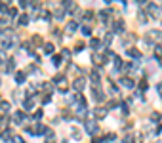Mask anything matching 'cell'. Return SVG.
Returning <instances> with one entry per match:
<instances>
[{
  "label": "cell",
  "instance_id": "obj_1",
  "mask_svg": "<svg viewBox=\"0 0 162 143\" xmlns=\"http://www.w3.org/2000/svg\"><path fill=\"white\" fill-rule=\"evenodd\" d=\"M44 132H46V126L40 124V122H36V124H32V126L27 128V134H31V135H40V134H44Z\"/></svg>",
  "mask_w": 162,
  "mask_h": 143
},
{
  "label": "cell",
  "instance_id": "obj_2",
  "mask_svg": "<svg viewBox=\"0 0 162 143\" xmlns=\"http://www.w3.org/2000/svg\"><path fill=\"white\" fill-rule=\"evenodd\" d=\"M25 118H27V113L25 111H15L14 115H12V122H14V124H23Z\"/></svg>",
  "mask_w": 162,
  "mask_h": 143
},
{
  "label": "cell",
  "instance_id": "obj_3",
  "mask_svg": "<svg viewBox=\"0 0 162 143\" xmlns=\"http://www.w3.org/2000/svg\"><path fill=\"white\" fill-rule=\"evenodd\" d=\"M84 128H86L88 134H97V132H99V126H97L93 120H86V122H84Z\"/></svg>",
  "mask_w": 162,
  "mask_h": 143
},
{
  "label": "cell",
  "instance_id": "obj_4",
  "mask_svg": "<svg viewBox=\"0 0 162 143\" xmlns=\"http://www.w3.org/2000/svg\"><path fill=\"white\" fill-rule=\"evenodd\" d=\"M54 82L59 86V92H67V80H65L63 74H57L56 78H54Z\"/></svg>",
  "mask_w": 162,
  "mask_h": 143
},
{
  "label": "cell",
  "instance_id": "obj_5",
  "mask_svg": "<svg viewBox=\"0 0 162 143\" xmlns=\"http://www.w3.org/2000/svg\"><path fill=\"white\" fill-rule=\"evenodd\" d=\"M92 94H93V99H95V101H103V99H105V94L101 92V88H99V86H93Z\"/></svg>",
  "mask_w": 162,
  "mask_h": 143
},
{
  "label": "cell",
  "instance_id": "obj_6",
  "mask_svg": "<svg viewBox=\"0 0 162 143\" xmlns=\"http://www.w3.org/2000/svg\"><path fill=\"white\" fill-rule=\"evenodd\" d=\"M84 86H86V78H74V82H73V88L76 90V92H80V90H84Z\"/></svg>",
  "mask_w": 162,
  "mask_h": 143
},
{
  "label": "cell",
  "instance_id": "obj_7",
  "mask_svg": "<svg viewBox=\"0 0 162 143\" xmlns=\"http://www.w3.org/2000/svg\"><path fill=\"white\" fill-rule=\"evenodd\" d=\"M90 80H92L93 86H99V82H101V74H99V71H92V73H90Z\"/></svg>",
  "mask_w": 162,
  "mask_h": 143
},
{
  "label": "cell",
  "instance_id": "obj_8",
  "mask_svg": "<svg viewBox=\"0 0 162 143\" xmlns=\"http://www.w3.org/2000/svg\"><path fill=\"white\" fill-rule=\"evenodd\" d=\"M147 14H149V15H153V17H158V15H160V8H158L157 4H149Z\"/></svg>",
  "mask_w": 162,
  "mask_h": 143
},
{
  "label": "cell",
  "instance_id": "obj_9",
  "mask_svg": "<svg viewBox=\"0 0 162 143\" xmlns=\"http://www.w3.org/2000/svg\"><path fill=\"white\" fill-rule=\"evenodd\" d=\"M92 61H93L95 65H105L107 57H105V56H99V54H93V56H92Z\"/></svg>",
  "mask_w": 162,
  "mask_h": 143
},
{
  "label": "cell",
  "instance_id": "obj_10",
  "mask_svg": "<svg viewBox=\"0 0 162 143\" xmlns=\"http://www.w3.org/2000/svg\"><path fill=\"white\" fill-rule=\"evenodd\" d=\"M76 29H78L76 21H69V23H67V27H65V32H67V34H73V32L76 31Z\"/></svg>",
  "mask_w": 162,
  "mask_h": 143
},
{
  "label": "cell",
  "instance_id": "obj_11",
  "mask_svg": "<svg viewBox=\"0 0 162 143\" xmlns=\"http://www.w3.org/2000/svg\"><path fill=\"white\" fill-rule=\"evenodd\" d=\"M23 107H25V109H27V111H31L32 107H34V96H29L27 99H25V101H23Z\"/></svg>",
  "mask_w": 162,
  "mask_h": 143
},
{
  "label": "cell",
  "instance_id": "obj_12",
  "mask_svg": "<svg viewBox=\"0 0 162 143\" xmlns=\"http://www.w3.org/2000/svg\"><path fill=\"white\" fill-rule=\"evenodd\" d=\"M93 116H95V118H105L107 116V109H101V107L93 109Z\"/></svg>",
  "mask_w": 162,
  "mask_h": 143
},
{
  "label": "cell",
  "instance_id": "obj_13",
  "mask_svg": "<svg viewBox=\"0 0 162 143\" xmlns=\"http://www.w3.org/2000/svg\"><path fill=\"white\" fill-rule=\"evenodd\" d=\"M12 138H14V135H12V130H10V128H6L4 132H2V135H0L2 141H12Z\"/></svg>",
  "mask_w": 162,
  "mask_h": 143
},
{
  "label": "cell",
  "instance_id": "obj_14",
  "mask_svg": "<svg viewBox=\"0 0 162 143\" xmlns=\"http://www.w3.org/2000/svg\"><path fill=\"white\" fill-rule=\"evenodd\" d=\"M120 84H122L124 88H134V80H132V78H128V76L120 78Z\"/></svg>",
  "mask_w": 162,
  "mask_h": 143
},
{
  "label": "cell",
  "instance_id": "obj_15",
  "mask_svg": "<svg viewBox=\"0 0 162 143\" xmlns=\"http://www.w3.org/2000/svg\"><path fill=\"white\" fill-rule=\"evenodd\" d=\"M6 73H12V71H15V61L14 59H8V61H6Z\"/></svg>",
  "mask_w": 162,
  "mask_h": 143
},
{
  "label": "cell",
  "instance_id": "obj_16",
  "mask_svg": "<svg viewBox=\"0 0 162 143\" xmlns=\"http://www.w3.org/2000/svg\"><path fill=\"white\" fill-rule=\"evenodd\" d=\"M99 46H101V40H99V38H92V40H90V48L99 50Z\"/></svg>",
  "mask_w": 162,
  "mask_h": 143
},
{
  "label": "cell",
  "instance_id": "obj_17",
  "mask_svg": "<svg viewBox=\"0 0 162 143\" xmlns=\"http://www.w3.org/2000/svg\"><path fill=\"white\" fill-rule=\"evenodd\" d=\"M111 42H113V32H107V34H105V40H103V46L109 48V46H111Z\"/></svg>",
  "mask_w": 162,
  "mask_h": 143
},
{
  "label": "cell",
  "instance_id": "obj_18",
  "mask_svg": "<svg viewBox=\"0 0 162 143\" xmlns=\"http://www.w3.org/2000/svg\"><path fill=\"white\" fill-rule=\"evenodd\" d=\"M15 82H17V84H23L25 82V73H23V71H19V73L15 74Z\"/></svg>",
  "mask_w": 162,
  "mask_h": 143
},
{
  "label": "cell",
  "instance_id": "obj_19",
  "mask_svg": "<svg viewBox=\"0 0 162 143\" xmlns=\"http://www.w3.org/2000/svg\"><path fill=\"white\" fill-rule=\"evenodd\" d=\"M10 101H4V99H2V101H0V111H4V113H8L10 111Z\"/></svg>",
  "mask_w": 162,
  "mask_h": 143
},
{
  "label": "cell",
  "instance_id": "obj_20",
  "mask_svg": "<svg viewBox=\"0 0 162 143\" xmlns=\"http://www.w3.org/2000/svg\"><path fill=\"white\" fill-rule=\"evenodd\" d=\"M139 23H145V21H147V12H145V10H139Z\"/></svg>",
  "mask_w": 162,
  "mask_h": 143
},
{
  "label": "cell",
  "instance_id": "obj_21",
  "mask_svg": "<svg viewBox=\"0 0 162 143\" xmlns=\"http://www.w3.org/2000/svg\"><path fill=\"white\" fill-rule=\"evenodd\" d=\"M19 25H27L29 23V15L27 14H23V15H19V21H17Z\"/></svg>",
  "mask_w": 162,
  "mask_h": 143
},
{
  "label": "cell",
  "instance_id": "obj_22",
  "mask_svg": "<svg viewBox=\"0 0 162 143\" xmlns=\"http://www.w3.org/2000/svg\"><path fill=\"white\" fill-rule=\"evenodd\" d=\"M44 54H54V44H44Z\"/></svg>",
  "mask_w": 162,
  "mask_h": 143
},
{
  "label": "cell",
  "instance_id": "obj_23",
  "mask_svg": "<svg viewBox=\"0 0 162 143\" xmlns=\"http://www.w3.org/2000/svg\"><path fill=\"white\" fill-rule=\"evenodd\" d=\"M17 15V8H10L8 10V19H14Z\"/></svg>",
  "mask_w": 162,
  "mask_h": 143
},
{
  "label": "cell",
  "instance_id": "obj_24",
  "mask_svg": "<svg viewBox=\"0 0 162 143\" xmlns=\"http://www.w3.org/2000/svg\"><path fill=\"white\" fill-rule=\"evenodd\" d=\"M61 61H63V59H61V56H54V57H51V63L56 65V67H59Z\"/></svg>",
  "mask_w": 162,
  "mask_h": 143
},
{
  "label": "cell",
  "instance_id": "obj_25",
  "mask_svg": "<svg viewBox=\"0 0 162 143\" xmlns=\"http://www.w3.org/2000/svg\"><path fill=\"white\" fill-rule=\"evenodd\" d=\"M128 56H130V57H139V52L135 50V48H134V50H132V48H128Z\"/></svg>",
  "mask_w": 162,
  "mask_h": 143
},
{
  "label": "cell",
  "instance_id": "obj_26",
  "mask_svg": "<svg viewBox=\"0 0 162 143\" xmlns=\"http://www.w3.org/2000/svg\"><path fill=\"white\" fill-rule=\"evenodd\" d=\"M147 86H149V84H147V80H145V78L139 80V90H141V92H143V90H147Z\"/></svg>",
  "mask_w": 162,
  "mask_h": 143
},
{
  "label": "cell",
  "instance_id": "obj_27",
  "mask_svg": "<svg viewBox=\"0 0 162 143\" xmlns=\"http://www.w3.org/2000/svg\"><path fill=\"white\" fill-rule=\"evenodd\" d=\"M151 38H162V34H160V31H151V34H149ZM147 36V38H149Z\"/></svg>",
  "mask_w": 162,
  "mask_h": 143
},
{
  "label": "cell",
  "instance_id": "obj_28",
  "mask_svg": "<svg viewBox=\"0 0 162 143\" xmlns=\"http://www.w3.org/2000/svg\"><path fill=\"white\" fill-rule=\"evenodd\" d=\"M120 111H122V115H128V113H130V109H128L126 103H120Z\"/></svg>",
  "mask_w": 162,
  "mask_h": 143
},
{
  "label": "cell",
  "instance_id": "obj_29",
  "mask_svg": "<svg viewBox=\"0 0 162 143\" xmlns=\"http://www.w3.org/2000/svg\"><path fill=\"white\" fill-rule=\"evenodd\" d=\"M46 139H54V130H50V128H46Z\"/></svg>",
  "mask_w": 162,
  "mask_h": 143
},
{
  "label": "cell",
  "instance_id": "obj_30",
  "mask_svg": "<svg viewBox=\"0 0 162 143\" xmlns=\"http://www.w3.org/2000/svg\"><path fill=\"white\" fill-rule=\"evenodd\" d=\"M99 17H101L103 21L107 23V21H109V12H101V14H99Z\"/></svg>",
  "mask_w": 162,
  "mask_h": 143
},
{
  "label": "cell",
  "instance_id": "obj_31",
  "mask_svg": "<svg viewBox=\"0 0 162 143\" xmlns=\"http://www.w3.org/2000/svg\"><path fill=\"white\" fill-rule=\"evenodd\" d=\"M42 88H44V90H46V92H50V94H51V90H54V86H51L50 82H46V84H42Z\"/></svg>",
  "mask_w": 162,
  "mask_h": 143
},
{
  "label": "cell",
  "instance_id": "obj_32",
  "mask_svg": "<svg viewBox=\"0 0 162 143\" xmlns=\"http://www.w3.org/2000/svg\"><path fill=\"white\" fill-rule=\"evenodd\" d=\"M82 34H84V36H90V34H92L90 27H82Z\"/></svg>",
  "mask_w": 162,
  "mask_h": 143
},
{
  "label": "cell",
  "instance_id": "obj_33",
  "mask_svg": "<svg viewBox=\"0 0 162 143\" xmlns=\"http://www.w3.org/2000/svg\"><path fill=\"white\" fill-rule=\"evenodd\" d=\"M115 138H116L115 134H109V135H107L105 139H103V141H105V143H111V141H113V139H115Z\"/></svg>",
  "mask_w": 162,
  "mask_h": 143
},
{
  "label": "cell",
  "instance_id": "obj_34",
  "mask_svg": "<svg viewBox=\"0 0 162 143\" xmlns=\"http://www.w3.org/2000/svg\"><path fill=\"white\" fill-rule=\"evenodd\" d=\"M122 143H134V138H132V135H124Z\"/></svg>",
  "mask_w": 162,
  "mask_h": 143
},
{
  "label": "cell",
  "instance_id": "obj_35",
  "mask_svg": "<svg viewBox=\"0 0 162 143\" xmlns=\"http://www.w3.org/2000/svg\"><path fill=\"white\" fill-rule=\"evenodd\" d=\"M12 143H25V141L19 138V135H14V138H12Z\"/></svg>",
  "mask_w": 162,
  "mask_h": 143
},
{
  "label": "cell",
  "instance_id": "obj_36",
  "mask_svg": "<svg viewBox=\"0 0 162 143\" xmlns=\"http://www.w3.org/2000/svg\"><path fill=\"white\" fill-rule=\"evenodd\" d=\"M32 118H34V120H40V118H42V111H36L34 115H32Z\"/></svg>",
  "mask_w": 162,
  "mask_h": 143
},
{
  "label": "cell",
  "instance_id": "obj_37",
  "mask_svg": "<svg viewBox=\"0 0 162 143\" xmlns=\"http://www.w3.org/2000/svg\"><path fill=\"white\" fill-rule=\"evenodd\" d=\"M50 99H51L50 96H44V97H40V101L44 103V105H46V103H50Z\"/></svg>",
  "mask_w": 162,
  "mask_h": 143
},
{
  "label": "cell",
  "instance_id": "obj_38",
  "mask_svg": "<svg viewBox=\"0 0 162 143\" xmlns=\"http://www.w3.org/2000/svg\"><path fill=\"white\" fill-rule=\"evenodd\" d=\"M92 15H93V12H86V15H84V19H86V21H90V19H92Z\"/></svg>",
  "mask_w": 162,
  "mask_h": 143
},
{
  "label": "cell",
  "instance_id": "obj_39",
  "mask_svg": "<svg viewBox=\"0 0 162 143\" xmlns=\"http://www.w3.org/2000/svg\"><path fill=\"white\" fill-rule=\"evenodd\" d=\"M151 120H153V122H157V120H158V115H157V113H151Z\"/></svg>",
  "mask_w": 162,
  "mask_h": 143
},
{
  "label": "cell",
  "instance_id": "obj_40",
  "mask_svg": "<svg viewBox=\"0 0 162 143\" xmlns=\"http://www.w3.org/2000/svg\"><path fill=\"white\" fill-rule=\"evenodd\" d=\"M73 135H74V138H80V132L76 128H73Z\"/></svg>",
  "mask_w": 162,
  "mask_h": 143
},
{
  "label": "cell",
  "instance_id": "obj_41",
  "mask_svg": "<svg viewBox=\"0 0 162 143\" xmlns=\"http://www.w3.org/2000/svg\"><path fill=\"white\" fill-rule=\"evenodd\" d=\"M32 42H34V44H40L42 38H40V36H34V38H32Z\"/></svg>",
  "mask_w": 162,
  "mask_h": 143
},
{
  "label": "cell",
  "instance_id": "obj_42",
  "mask_svg": "<svg viewBox=\"0 0 162 143\" xmlns=\"http://www.w3.org/2000/svg\"><path fill=\"white\" fill-rule=\"evenodd\" d=\"M107 107H109V109H113V107H116V101H109V103H107Z\"/></svg>",
  "mask_w": 162,
  "mask_h": 143
},
{
  "label": "cell",
  "instance_id": "obj_43",
  "mask_svg": "<svg viewBox=\"0 0 162 143\" xmlns=\"http://www.w3.org/2000/svg\"><path fill=\"white\" fill-rule=\"evenodd\" d=\"M158 94H160V97H162V84H158Z\"/></svg>",
  "mask_w": 162,
  "mask_h": 143
},
{
  "label": "cell",
  "instance_id": "obj_44",
  "mask_svg": "<svg viewBox=\"0 0 162 143\" xmlns=\"http://www.w3.org/2000/svg\"><path fill=\"white\" fill-rule=\"evenodd\" d=\"M135 143H143V139H141V138H135Z\"/></svg>",
  "mask_w": 162,
  "mask_h": 143
},
{
  "label": "cell",
  "instance_id": "obj_45",
  "mask_svg": "<svg viewBox=\"0 0 162 143\" xmlns=\"http://www.w3.org/2000/svg\"><path fill=\"white\" fill-rule=\"evenodd\" d=\"M0 135H2V132H0Z\"/></svg>",
  "mask_w": 162,
  "mask_h": 143
}]
</instances>
